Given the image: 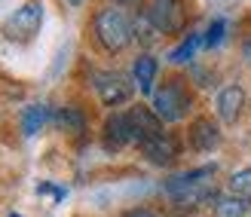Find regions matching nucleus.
Returning a JSON list of instances; mask_svg holds the SVG:
<instances>
[{
	"label": "nucleus",
	"mask_w": 251,
	"mask_h": 217,
	"mask_svg": "<svg viewBox=\"0 0 251 217\" xmlns=\"http://www.w3.org/2000/svg\"><path fill=\"white\" fill-rule=\"evenodd\" d=\"M95 37L107 52H123L132 43V24L120 9H101L95 16Z\"/></svg>",
	"instance_id": "nucleus-2"
},
{
	"label": "nucleus",
	"mask_w": 251,
	"mask_h": 217,
	"mask_svg": "<svg viewBox=\"0 0 251 217\" xmlns=\"http://www.w3.org/2000/svg\"><path fill=\"white\" fill-rule=\"evenodd\" d=\"M156 58H150V55H141L135 61V68H132V73H135V83H138V89H141L144 95H150L153 92V83H156Z\"/></svg>",
	"instance_id": "nucleus-12"
},
{
	"label": "nucleus",
	"mask_w": 251,
	"mask_h": 217,
	"mask_svg": "<svg viewBox=\"0 0 251 217\" xmlns=\"http://www.w3.org/2000/svg\"><path fill=\"white\" fill-rule=\"evenodd\" d=\"M123 217H156V214H150V211H144V208H135V211H126Z\"/></svg>",
	"instance_id": "nucleus-20"
},
{
	"label": "nucleus",
	"mask_w": 251,
	"mask_h": 217,
	"mask_svg": "<svg viewBox=\"0 0 251 217\" xmlns=\"http://www.w3.org/2000/svg\"><path fill=\"white\" fill-rule=\"evenodd\" d=\"M40 24H43V3H40V0H31V3H25L22 9H16L6 19L3 31H6L9 40L28 43V40H34V34L40 31Z\"/></svg>",
	"instance_id": "nucleus-4"
},
{
	"label": "nucleus",
	"mask_w": 251,
	"mask_h": 217,
	"mask_svg": "<svg viewBox=\"0 0 251 217\" xmlns=\"http://www.w3.org/2000/svg\"><path fill=\"white\" fill-rule=\"evenodd\" d=\"M245 58H248V61H251V40H248V43H245Z\"/></svg>",
	"instance_id": "nucleus-21"
},
{
	"label": "nucleus",
	"mask_w": 251,
	"mask_h": 217,
	"mask_svg": "<svg viewBox=\"0 0 251 217\" xmlns=\"http://www.w3.org/2000/svg\"><path fill=\"white\" fill-rule=\"evenodd\" d=\"M117 3H138V0H117Z\"/></svg>",
	"instance_id": "nucleus-23"
},
{
	"label": "nucleus",
	"mask_w": 251,
	"mask_h": 217,
	"mask_svg": "<svg viewBox=\"0 0 251 217\" xmlns=\"http://www.w3.org/2000/svg\"><path fill=\"white\" fill-rule=\"evenodd\" d=\"M49 122V107L46 104H31L22 110V132L25 135H37Z\"/></svg>",
	"instance_id": "nucleus-14"
},
{
	"label": "nucleus",
	"mask_w": 251,
	"mask_h": 217,
	"mask_svg": "<svg viewBox=\"0 0 251 217\" xmlns=\"http://www.w3.org/2000/svg\"><path fill=\"white\" fill-rule=\"evenodd\" d=\"M141 153L153 162V165H169L175 156H178V147L169 135H156V138H147L141 141Z\"/></svg>",
	"instance_id": "nucleus-9"
},
{
	"label": "nucleus",
	"mask_w": 251,
	"mask_h": 217,
	"mask_svg": "<svg viewBox=\"0 0 251 217\" xmlns=\"http://www.w3.org/2000/svg\"><path fill=\"white\" fill-rule=\"evenodd\" d=\"M218 141H221V132L211 120H196L190 125V144L196 150H211V147H218Z\"/></svg>",
	"instance_id": "nucleus-11"
},
{
	"label": "nucleus",
	"mask_w": 251,
	"mask_h": 217,
	"mask_svg": "<svg viewBox=\"0 0 251 217\" xmlns=\"http://www.w3.org/2000/svg\"><path fill=\"white\" fill-rule=\"evenodd\" d=\"M215 174V165H202L193 171H181L166 181V193L178 202V205H202L208 199H218L215 190L208 187V177Z\"/></svg>",
	"instance_id": "nucleus-1"
},
{
	"label": "nucleus",
	"mask_w": 251,
	"mask_h": 217,
	"mask_svg": "<svg viewBox=\"0 0 251 217\" xmlns=\"http://www.w3.org/2000/svg\"><path fill=\"white\" fill-rule=\"evenodd\" d=\"M230 193L233 196H251V165L230 177Z\"/></svg>",
	"instance_id": "nucleus-17"
},
{
	"label": "nucleus",
	"mask_w": 251,
	"mask_h": 217,
	"mask_svg": "<svg viewBox=\"0 0 251 217\" xmlns=\"http://www.w3.org/2000/svg\"><path fill=\"white\" fill-rule=\"evenodd\" d=\"M251 208L248 196H218L215 199V214L218 217H245Z\"/></svg>",
	"instance_id": "nucleus-13"
},
{
	"label": "nucleus",
	"mask_w": 251,
	"mask_h": 217,
	"mask_svg": "<svg viewBox=\"0 0 251 217\" xmlns=\"http://www.w3.org/2000/svg\"><path fill=\"white\" fill-rule=\"evenodd\" d=\"M221 37H224V22H221V19H215V22H211V28H208L205 43H208V46H218V43H221Z\"/></svg>",
	"instance_id": "nucleus-19"
},
{
	"label": "nucleus",
	"mask_w": 251,
	"mask_h": 217,
	"mask_svg": "<svg viewBox=\"0 0 251 217\" xmlns=\"http://www.w3.org/2000/svg\"><path fill=\"white\" fill-rule=\"evenodd\" d=\"M245 107V92L239 86H227L224 92L218 95V117L224 122H236L239 120V113Z\"/></svg>",
	"instance_id": "nucleus-10"
},
{
	"label": "nucleus",
	"mask_w": 251,
	"mask_h": 217,
	"mask_svg": "<svg viewBox=\"0 0 251 217\" xmlns=\"http://www.w3.org/2000/svg\"><path fill=\"white\" fill-rule=\"evenodd\" d=\"M156 28H153V22H150L147 16H141V19H135V28H132V37H138V43H144V46H150V43H156Z\"/></svg>",
	"instance_id": "nucleus-16"
},
{
	"label": "nucleus",
	"mask_w": 251,
	"mask_h": 217,
	"mask_svg": "<svg viewBox=\"0 0 251 217\" xmlns=\"http://www.w3.org/2000/svg\"><path fill=\"white\" fill-rule=\"evenodd\" d=\"M132 141H135V129H132L129 113H114V117L107 120V125H104V144H107V150H120V147L132 144Z\"/></svg>",
	"instance_id": "nucleus-7"
},
{
	"label": "nucleus",
	"mask_w": 251,
	"mask_h": 217,
	"mask_svg": "<svg viewBox=\"0 0 251 217\" xmlns=\"http://www.w3.org/2000/svg\"><path fill=\"white\" fill-rule=\"evenodd\" d=\"M187 110H190V95H187L181 80H169L153 95V113L162 122H178L187 117Z\"/></svg>",
	"instance_id": "nucleus-3"
},
{
	"label": "nucleus",
	"mask_w": 251,
	"mask_h": 217,
	"mask_svg": "<svg viewBox=\"0 0 251 217\" xmlns=\"http://www.w3.org/2000/svg\"><path fill=\"white\" fill-rule=\"evenodd\" d=\"M68 3H71V6H80V3H83V0H68Z\"/></svg>",
	"instance_id": "nucleus-22"
},
{
	"label": "nucleus",
	"mask_w": 251,
	"mask_h": 217,
	"mask_svg": "<svg viewBox=\"0 0 251 217\" xmlns=\"http://www.w3.org/2000/svg\"><path fill=\"white\" fill-rule=\"evenodd\" d=\"M129 120H132V129H135V141H138V144L147 141V138L166 135V132H162V120L156 117L153 110H147V107H135V110H129Z\"/></svg>",
	"instance_id": "nucleus-8"
},
{
	"label": "nucleus",
	"mask_w": 251,
	"mask_h": 217,
	"mask_svg": "<svg viewBox=\"0 0 251 217\" xmlns=\"http://www.w3.org/2000/svg\"><path fill=\"white\" fill-rule=\"evenodd\" d=\"M95 89H98V95H101V101L110 107L129 101V95H132V86L126 83V76L117 73V71H98L95 73Z\"/></svg>",
	"instance_id": "nucleus-6"
},
{
	"label": "nucleus",
	"mask_w": 251,
	"mask_h": 217,
	"mask_svg": "<svg viewBox=\"0 0 251 217\" xmlns=\"http://www.w3.org/2000/svg\"><path fill=\"white\" fill-rule=\"evenodd\" d=\"M199 43H202V40H199L196 34H193V37H187V40H184L178 49H175L169 58L175 61V65H184V61H190V58H193V52H196V46H199Z\"/></svg>",
	"instance_id": "nucleus-18"
},
{
	"label": "nucleus",
	"mask_w": 251,
	"mask_h": 217,
	"mask_svg": "<svg viewBox=\"0 0 251 217\" xmlns=\"http://www.w3.org/2000/svg\"><path fill=\"white\" fill-rule=\"evenodd\" d=\"M147 19L153 22L159 34H175L184 28V3L181 0H153V6L147 9Z\"/></svg>",
	"instance_id": "nucleus-5"
},
{
	"label": "nucleus",
	"mask_w": 251,
	"mask_h": 217,
	"mask_svg": "<svg viewBox=\"0 0 251 217\" xmlns=\"http://www.w3.org/2000/svg\"><path fill=\"white\" fill-rule=\"evenodd\" d=\"M55 125L65 132H83V113L77 107H65V110H58Z\"/></svg>",
	"instance_id": "nucleus-15"
}]
</instances>
